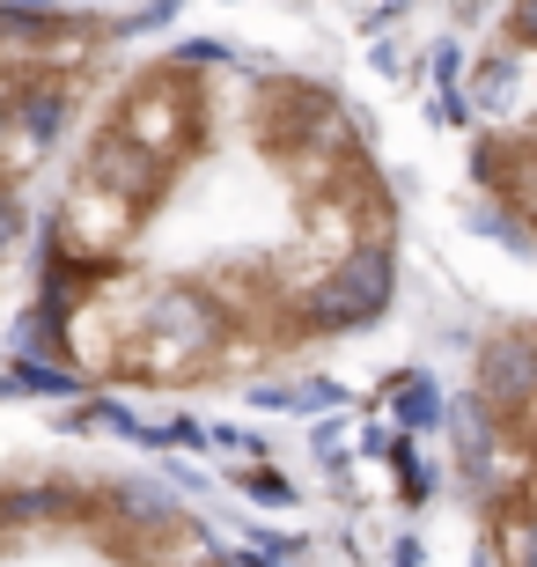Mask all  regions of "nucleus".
Segmentation results:
<instances>
[{"mask_svg":"<svg viewBox=\"0 0 537 567\" xmlns=\"http://www.w3.org/2000/svg\"><path fill=\"white\" fill-rule=\"evenodd\" d=\"M472 391L494 405L508 442H537V332H486L472 347Z\"/></svg>","mask_w":537,"mask_h":567,"instance_id":"3","label":"nucleus"},{"mask_svg":"<svg viewBox=\"0 0 537 567\" xmlns=\"http://www.w3.org/2000/svg\"><path fill=\"white\" fill-rule=\"evenodd\" d=\"M133 22H89L38 0H0V288L30 244V185L66 141L89 89V60Z\"/></svg>","mask_w":537,"mask_h":567,"instance_id":"1","label":"nucleus"},{"mask_svg":"<svg viewBox=\"0 0 537 567\" xmlns=\"http://www.w3.org/2000/svg\"><path fill=\"white\" fill-rule=\"evenodd\" d=\"M383 8H391V16H397V8H413V0H383Z\"/></svg>","mask_w":537,"mask_h":567,"instance_id":"12","label":"nucleus"},{"mask_svg":"<svg viewBox=\"0 0 537 567\" xmlns=\"http://www.w3.org/2000/svg\"><path fill=\"white\" fill-rule=\"evenodd\" d=\"M427 82L434 89H456V82H464V44H456V38H434L427 44Z\"/></svg>","mask_w":537,"mask_h":567,"instance_id":"9","label":"nucleus"},{"mask_svg":"<svg viewBox=\"0 0 537 567\" xmlns=\"http://www.w3.org/2000/svg\"><path fill=\"white\" fill-rule=\"evenodd\" d=\"M494 567H537V508L516 494L494 508Z\"/></svg>","mask_w":537,"mask_h":567,"instance_id":"6","label":"nucleus"},{"mask_svg":"<svg viewBox=\"0 0 537 567\" xmlns=\"http://www.w3.org/2000/svg\"><path fill=\"white\" fill-rule=\"evenodd\" d=\"M508 44L537 52V0H508Z\"/></svg>","mask_w":537,"mask_h":567,"instance_id":"10","label":"nucleus"},{"mask_svg":"<svg viewBox=\"0 0 537 567\" xmlns=\"http://www.w3.org/2000/svg\"><path fill=\"white\" fill-rule=\"evenodd\" d=\"M244 494H258V502H272V508H288V502H295V486H288V480H272V472H244Z\"/></svg>","mask_w":537,"mask_h":567,"instance_id":"11","label":"nucleus"},{"mask_svg":"<svg viewBox=\"0 0 537 567\" xmlns=\"http://www.w3.org/2000/svg\"><path fill=\"white\" fill-rule=\"evenodd\" d=\"M478 229L494 236V244H508L516 258H537V236H530V221H523V214H508L500 199H494V207H478Z\"/></svg>","mask_w":537,"mask_h":567,"instance_id":"8","label":"nucleus"},{"mask_svg":"<svg viewBox=\"0 0 537 567\" xmlns=\"http://www.w3.org/2000/svg\"><path fill=\"white\" fill-rule=\"evenodd\" d=\"M391 302H397V251L383 236H369V244H347L339 258H324L288 295L280 339H295V347H310V339H353V332H369Z\"/></svg>","mask_w":537,"mask_h":567,"instance_id":"2","label":"nucleus"},{"mask_svg":"<svg viewBox=\"0 0 537 567\" xmlns=\"http://www.w3.org/2000/svg\"><path fill=\"white\" fill-rule=\"evenodd\" d=\"M391 457H397V494H405V508H427L434 494H442V472H434V457L420 450L413 435H397Z\"/></svg>","mask_w":537,"mask_h":567,"instance_id":"7","label":"nucleus"},{"mask_svg":"<svg viewBox=\"0 0 537 567\" xmlns=\"http://www.w3.org/2000/svg\"><path fill=\"white\" fill-rule=\"evenodd\" d=\"M383 399H391V421H397V435H442L450 427V391L427 377V369H405V377H391L383 383Z\"/></svg>","mask_w":537,"mask_h":567,"instance_id":"5","label":"nucleus"},{"mask_svg":"<svg viewBox=\"0 0 537 567\" xmlns=\"http://www.w3.org/2000/svg\"><path fill=\"white\" fill-rule=\"evenodd\" d=\"M523 82H530V66H523V52H500V44H486L472 60V74H464V104L478 111V118H494V126H508L523 104Z\"/></svg>","mask_w":537,"mask_h":567,"instance_id":"4","label":"nucleus"}]
</instances>
